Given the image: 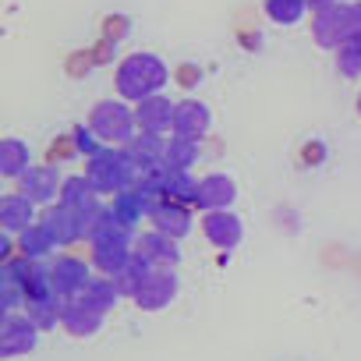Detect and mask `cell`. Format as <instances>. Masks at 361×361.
Returning a JSON list of instances; mask_svg holds the SVG:
<instances>
[{
	"instance_id": "1",
	"label": "cell",
	"mask_w": 361,
	"mask_h": 361,
	"mask_svg": "<svg viewBox=\"0 0 361 361\" xmlns=\"http://www.w3.org/2000/svg\"><path fill=\"white\" fill-rule=\"evenodd\" d=\"M350 18H354V11H343V8L322 11V18L315 22V29H319V39H322V43H333L336 36H343V32L350 29Z\"/></svg>"
},
{
	"instance_id": "2",
	"label": "cell",
	"mask_w": 361,
	"mask_h": 361,
	"mask_svg": "<svg viewBox=\"0 0 361 361\" xmlns=\"http://www.w3.org/2000/svg\"><path fill=\"white\" fill-rule=\"evenodd\" d=\"M301 4L305 0H269V15L276 22H294L301 15Z\"/></svg>"
},
{
	"instance_id": "3",
	"label": "cell",
	"mask_w": 361,
	"mask_h": 361,
	"mask_svg": "<svg viewBox=\"0 0 361 361\" xmlns=\"http://www.w3.org/2000/svg\"><path fill=\"white\" fill-rule=\"evenodd\" d=\"M329 4V0H312V8H326Z\"/></svg>"
}]
</instances>
